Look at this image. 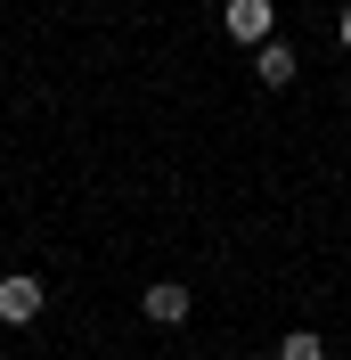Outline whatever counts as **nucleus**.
Wrapping results in <instances>:
<instances>
[{
    "mask_svg": "<svg viewBox=\"0 0 351 360\" xmlns=\"http://www.w3.org/2000/svg\"><path fill=\"white\" fill-rule=\"evenodd\" d=\"M278 360H327V344L310 336V328H286V344H278Z\"/></svg>",
    "mask_w": 351,
    "mask_h": 360,
    "instance_id": "obj_5",
    "label": "nucleus"
},
{
    "mask_svg": "<svg viewBox=\"0 0 351 360\" xmlns=\"http://www.w3.org/2000/svg\"><path fill=\"white\" fill-rule=\"evenodd\" d=\"M41 303H49V287L33 278V270H0V319H8V328H33Z\"/></svg>",
    "mask_w": 351,
    "mask_h": 360,
    "instance_id": "obj_1",
    "label": "nucleus"
},
{
    "mask_svg": "<svg viewBox=\"0 0 351 360\" xmlns=\"http://www.w3.org/2000/svg\"><path fill=\"white\" fill-rule=\"evenodd\" d=\"M294 66H303V58H294V41H262V49H253V74H262L270 90L294 82Z\"/></svg>",
    "mask_w": 351,
    "mask_h": 360,
    "instance_id": "obj_4",
    "label": "nucleus"
},
{
    "mask_svg": "<svg viewBox=\"0 0 351 360\" xmlns=\"http://www.w3.org/2000/svg\"><path fill=\"white\" fill-rule=\"evenodd\" d=\"M220 33H229V41H278V8H270V0H229V8H220Z\"/></svg>",
    "mask_w": 351,
    "mask_h": 360,
    "instance_id": "obj_2",
    "label": "nucleus"
},
{
    "mask_svg": "<svg viewBox=\"0 0 351 360\" xmlns=\"http://www.w3.org/2000/svg\"><path fill=\"white\" fill-rule=\"evenodd\" d=\"M335 33H343V49H351V0H343V25H335Z\"/></svg>",
    "mask_w": 351,
    "mask_h": 360,
    "instance_id": "obj_6",
    "label": "nucleus"
},
{
    "mask_svg": "<svg viewBox=\"0 0 351 360\" xmlns=\"http://www.w3.org/2000/svg\"><path fill=\"white\" fill-rule=\"evenodd\" d=\"M139 311H147V319H155V328H180V319L197 311V295L180 287V278H155V287H147V295H139Z\"/></svg>",
    "mask_w": 351,
    "mask_h": 360,
    "instance_id": "obj_3",
    "label": "nucleus"
}]
</instances>
